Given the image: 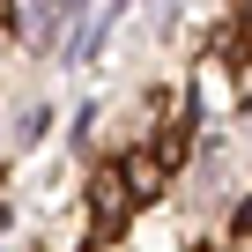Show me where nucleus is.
Returning <instances> with one entry per match:
<instances>
[{
    "mask_svg": "<svg viewBox=\"0 0 252 252\" xmlns=\"http://www.w3.org/2000/svg\"><path fill=\"white\" fill-rule=\"evenodd\" d=\"M126 193H134V200H156L163 193V156H134V163H126Z\"/></svg>",
    "mask_w": 252,
    "mask_h": 252,
    "instance_id": "1",
    "label": "nucleus"
},
{
    "mask_svg": "<svg viewBox=\"0 0 252 252\" xmlns=\"http://www.w3.org/2000/svg\"><path fill=\"white\" fill-rule=\"evenodd\" d=\"M67 15H74V0H37V15H30V37H52Z\"/></svg>",
    "mask_w": 252,
    "mask_h": 252,
    "instance_id": "2",
    "label": "nucleus"
},
{
    "mask_svg": "<svg viewBox=\"0 0 252 252\" xmlns=\"http://www.w3.org/2000/svg\"><path fill=\"white\" fill-rule=\"evenodd\" d=\"M119 8H126V0H104V8H96V15H119Z\"/></svg>",
    "mask_w": 252,
    "mask_h": 252,
    "instance_id": "3",
    "label": "nucleus"
},
{
    "mask_svg": "<svg viewBox=\"0 0 252 252\" xmlns=\"http://www.w3.org/2000/svg\"><path fill=\"white\" fill-rule=\"evenodd\" d=\"M245 15H252V0H245Z\"/></svg>",
    "mask_w": 252,
    "mask_h": 252,
    "instance_id": "4",
    "label": "nucleus"
}]
</instances>
